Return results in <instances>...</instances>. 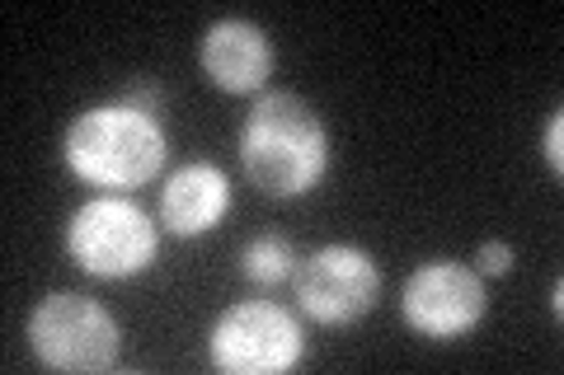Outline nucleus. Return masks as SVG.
<instances>
[{"label":"nucleus","mask_w":564,"mask_h":375,"mask_svg":"<svg viewBox=\"0 0 564 375\" xmlns=\"http://www.w3.org/2000/svg\"><path fill=\"white\" fill-rule=\"evenodd\" d=\"M240 165L263 198H306L329 169L325 118L292 89H263L240 128Z\"/></svg>","instance_id":"obj_1"},{"label":"nucleus","mask_w":564,"mask_h":375,"mask_svg":"<svg viewBox=\"0 0 564 375\" xmlns=\"http://www.w3.org/2000/svg\"><path fill=\"white\" fill-rule=\"evenodd\" d=\"M66 169L90 188L128 192L151 184L170 159V136L155 113H141L132 103H99V109H80L66 122L62 136Z\"/></svg>","instance_id":"obj_2"},{"label":"nucleus","mask_w":564,"mask_h":375,"mask_svg":"<svg viewBox=\"0 0 564 375\" xmlns=\"http://www.w3.org/2000/svg\"><path fill=\"white\" fill-rule=\"evenodd\" d=\"M161 254V225L122 192H99L66 221V258L95 282H132Z\"/></svg>","instance_id":"obj_3"},{"label":"nucleus","mask_w":564,"mask_h":375,"mask_svg":"<svg viewBox=\"0 0 564 375\" xmlns=\"http://www.w3.org/2000/svg\"><path fill=\"white\" fill-rule=\"evenodd\" d=\"M306 356V329L278 300H236L207 329V366L221 375H288Z\"/></svg>","instance_id":"obj_4"},{"label":"nucleus","mask_w":564,"mask_h":375,"mask_svg":"<svg viewBox=\"0 0 564 375\" xmlns=\"http://www.w3.org/2000/svg\"><path fill=\"white\" fill-rule=\"evenodd\" d=\"M29 348L47 371L95 375L118 362L122 329L99 300L80 291H47L29 310Z\"/></svg>","instance_id":"obj_5"},{"label":"nucleus","mask_w":564,"mask_h":375,"mask_svg":"<svg viewBox=\"0 0 564 375\" xmlns=\"http://www.w3.org/2000/svg\"><path fill=\"white\" fill-rule=\"evenodd\" d=\"M292 287H296V306H302L306 319H315L325 329H344L377 310L381 267L358 244H325L296 263Z\"/></svg>","instance_id":"obj_6"},{"label":"nucleus","mask_w":564,"mask_h":375,"mask_svg":"<svg viewBox=\"0 0 564 375\" xmlns=\"http://www.w3.org/2000/svg\"><path fill=\"white\" fill-rule=\"evenodd\" d=\"M485 310H489L485 277L456 258L419 263L400 287V319L419 338H433V343H452V338L470 333L485 319Z\"/></svg>","instance_id":"obj_7"},{"label":"nucleus","mask_w":564,"mask_h":375,"mask_svg":"<svg viewBox=\"0 0 564 375\" xmlns=\"http://www.w3.org/2000/svg\"><path fill=\"white\" fill-rule=\"evenodd\" d=\"M198 66L226 95H259L278 66V52L263 24L245 20V14H226V20L207 24L198 38Z\"/></svg>","instance_id":"obj_8"},{"label":"nucleus","mask_w":564,"mask_h":375,"mask_svg":"<svg viewBox=\"0 0 564 375\" xmlns=\"http://www.w3.org/2000/svg\"><path fill=\"white\" fill-rule=\"evenodd\" d=\"M226 211H231V178L212 159H188L180 165L165 188H161V230H170L174 240H203L212 235Z\"/></svg>","instance_id":"obj_9"},{"label":"nucleus","mask_w":564,"mask_h":375,"mask_svg":"<svg viewBox=\"0 0 564 375\" xmlns=\"http://www.w3.org/2000/svg\"><path fill=\"white\" fill-rule=\"evenodd\" d=\"M296 249L292 240L282 235V230H263V235L245 240L240 254H236V267L245 282H254V287H282L292 273H296Z\"/></svg>","instance_id":"obj_10"},{"label":"nucleus","mask_w":564,"mask_h":375,"mask_svg":"<svg viewBox=\"0 0 564 375\" xmlns=\"http://www.w3.org/2000/svg\"><path fill=\"white\" fill-rule=\"evenodd\" d=\"M470 267H475L480 277H508V273L518 267V249L508 244V240H485Z\"/></svg>","instance_id":"obj_11"},{"label":"nucleus","mask_w":564,"mask_h":375,"mask_svg":"<svg viewBox=\"0 0 564 375\" xmlns=\"http://www.w3.org/2000/svg\"><path fill=\"white\" fill-rule=\"evenodd\" d=\"M541 159H545V169H551L555 178L564 174V109H555L551 118H545V132H541Z\"/></svg>","instance_id":"obj_12"},{"label":"nucleus","mask_w":564,"mask_h":375,"mask_svg":"<svg viewBox=\"0 0 564 375\" xmlns=\"http://www.w3.org/2000/svg\"><path fill=\"white\" fill-rule=\"evenodd\" d=\"M122 103H132V109H141V113H161L165 89L155 80H132L128 89H122Z\"/></svg>","instance_id":"obj_13"},{"label":"nucleus","mask_w":564,"mask_h":375,"mask_svg":"<svg viewBox=\"0 0 564 375\" xmlns=\"http://www.w3.org/2000/svg\"><path fill=\"white\" fill-rule=\"evenodd\" d=\"M551 315L555 319L564 315V282H555V287H551Z\"/></svg>","instance_id":"obj_14"}]
</instances>
